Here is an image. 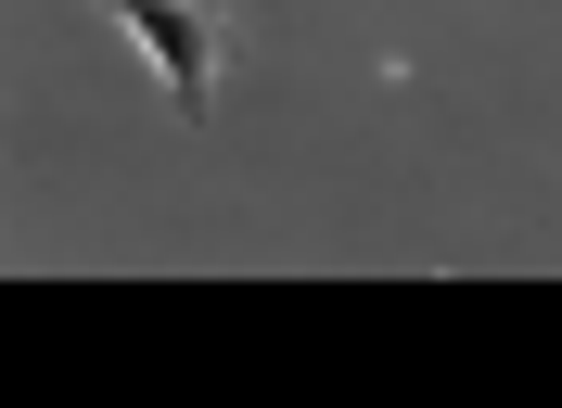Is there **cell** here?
<instances>
[{
    "instance_id": "obj_1",
    "label": "cell",
    "mask_w": 562,
    "mask_h": 408,
    "mask_svg": "<svg viewBox=\"0 0 562 408\" xmlns=\"http://www.w3.org/2000/svg\"><path fill=\"white\" fill-rule=\"evenodd\" d=\"M103 26H128L140 52H154V90H167V115H205L217 65H231V26H217L205 0H90Z\"/></svg>"
}]
</instances>
